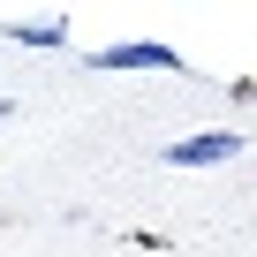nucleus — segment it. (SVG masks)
Here are the masks:
<instances>
[{
  "instance_id": "nucleus-1",
  "label": "nucleus",
  "mask_w": 257,
  "mask_h": 257,
  "mask_svg": "<svg viewBox=\"0 0 257 257\" xmlns=\"http://www.w3.org/2000/svg\"><path fill=\"white\" fill-rule=\"evenodd\" d=\"M234 152H242L234 128H197V137H174V144H167V159H174V167H227Z\"/></svg>"
},
{
  "instance_id": "nucleus-2",
  "label": "nucleus",
  "mask_w": 257,
  "mask_h": 257,
  "mask_svg": "<svg viewBox=\"0 0 257 257\" xmlns=\"http://www.w3.org/2000/svg\"><path fill=\"white\" fill-rule=\"evenodd\" d=\"M91 68H182V53L167 38H121V46H98Z\"/></svg>"
},
{
  "instance_id": "nucleus-3",
  "label": "nucleus",
  "mask_w": 257,
  "mask_h": 257,
  "mask_svg": "<svg viewBox=\"0 0 257 257\" xmlns=\"http://www.w3.org/2000/svg\"><path fill=\"white\" fill-rule=\"evenodd\" d=\"M16 46H61L68 38V16H38V23H8Z\"/></svg>"
},
{
  "instance_id": "nucleus-4",
  "label": "nucleus",
  "mask_w": 257,
  "mask_h": 257,
  "mask_svg": "<svg viewBox=\"0 0 257 257\" xmlns=\"http://www.w3.org/2000/svg\"><path fill=\"white\" fill-rule=\"evenodd\" d=\"M8 113H16V98H0V121H8Z\"/></svg>"
}]
</instances>
